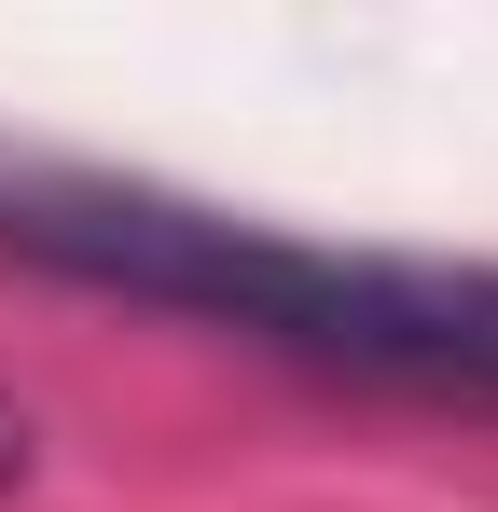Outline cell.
<instances>
[{"label":"cell","mask_w":498,"mask_h":512,"mask_svg":"<svg viewBox=\"0 0 498 512\" xmlns=\"http://www.w3.org/2000/svg\"><path fill=\"white\" fill-rule=\"evenodd\" d=\"M0 250L70 277V291H125V305H180L208 333H249L305 374H360V388L498 416V263L332 250V236L249 222V208H208V194L42 167V153H0Z\"/></svg>","instance_id":"6da1fadb"},{"label":"cell","mask_w":498,"mask_h":512,"mask_svg":"<svg viewBox=\"0 0 498 512\" xmlns=\"http://www.w3.org/2000/svg\"><path fill=\"white\" fill-rule=\"evenodd\" d=\"M28 471H42V429H28V402H14V388H0V499H14V485H28Z\"/></svg>","instance_id":"7a4b0ae2"}]
</instances>
